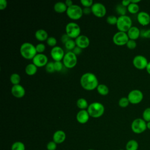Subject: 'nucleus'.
<instances>
[{"label": "nucleus", "instance_id": "44", "mask_svg": "<svg viewBox=\"0 0 150 150\" xmlns=\"http://www.w3.org/2000/svg\"><path fill=\"white\" fill-rule=\"evenodd\" d=\"M71 38L69 36V35L66 33L65 34H63L62 37H61V40L62 42L64 44L66 42H67L69 39H70Z\"/></svg>", "mask_w": 150, "mask_h": 150}, {"label": "nucleus", "instance_id": "12", "mask_svg": "<svg viewBox=\"0 0 150 150\" xmlns=\"http://www.w3.org/2000/svg\"><path fill=\"white\" fill-rule=\"evenodd\" d=\"M92 13L97 17L102 18L104 16L107 12L106 7L101 2H95L91 7Z\"/></svg>", "mask_w": 150, "mask_h": 150}, {"label": "nucleus", "instance_id": "29", "mask_svg": "<svg viewBox=\"0 0 150 150\" xmlns=\"http://www.w3.org/2000/svg\"><path fill=\"white\" fill-rule=\"evenodd\" d=\"M115 11L118 14L120 15V16L122 15H126L127 11V8L122 5L121 4H118L115 7Z\"/></svg>", "mask_w": 150, "mask_h": 150}, {"label": "nucleus", "instance_id": "53", "mask_svg": "<svg viewBox=\"0 0 150 150\" xmlns=\"http://www.w3.org/2000/svg\"><path fill=\"white\" fill-rule=\"evenodd\" d=\"M119 150H125V149H119Z\"/></svg>", "mask_w": 150, "mask_h": 150}, {"label": "nucleus", "instance_id": "1", "mask_svg": "<svg viewBox=\"0 0 150 150\" xmlns=\"http://www.w3.org/2000/svg\"><path fill=\"white\" fill-rule=\"evenodd\" d=\"M81 87L86 90L91 91L97 88L98 80L95 74L91 72H86L83 74L80 80Z\"/></svg>", "mask_w": 150, "mask_h": 150}, {"label": "nucleus", "instance_id": "5", "mask_svg": "<svg viewBox=\"0 0 150 150\" xmlns=\"http://www.w3.org/2000/svg\"><path fill=\"white\" fill-rule=\"evenodd\" d=\"M132 131L136 134L143 133L147 129L146 122L142 118H137L134 119L131 124Z\"/></svg>", "mask_w": 150, "mask_h": 150}, {"label": "nucleus", "instance_id": "40", "mask_svg": "<svg viewBox=\"0 0 150 150\" xmlns=\"http://www.w3.org/2000/svg\"><path fill=\"white\" fill-rule=\"evenodd\" d=\"M54 66L55 71H60L63 69V67L64 66L63 62L61 61H54Z\"/></svg>", "mask_w": 150, "mask_h": 150}, {"label": "nucleus", "instance_id": "35", "mask_svg": "<svg viewBox=\"0 0 150 150\" xmlns=\"http://www.w3.org/2000/svg\"><path fill=\"white\" fill-rule=\"evenodd\" d=\"M45 69L47 72L50 73L54 72L55 69L54 66V62H49L45 66Z\"/></svg>", "mask_w": 150, "mask_h": 150}, {"label": "nucleus", "instance_id": "41", "mask_svg": "<svg viewBox=\"0 0 150 150\" xmlns=\"http://www.w3.org/2000/svg\"><path fill=\"white\" fill-rule=\"evenodd\" d=\"M57 148V144L53 141H49L46 145V149L47 150H56Z\"/></svg>", "mask_w": 150, "mask_h": 150}, {"label": "nucleus", "instance_id": "17", "mask_svg": "<svg viewBox=\"0 0 150 150\" xmlns=\"http://www.w3.org/2000/svg\"><path fill=\"white\" fill-rule=\"evenodd\" d=\"M11 93L15 97L20 98L25 96V89L20 84L13 85L11 88Z\"/></svg>", "mask_w": 150, "mask_h": 150}, {"label": "nucleus", "instance_id": "45", "mask_svg": "<svg viewBox=\"0 0 150 150\" xmlns=\"http://www.w3.org/2000/svg\"><path fill=\"white\" fill-rule=\"evenodd\" d=\"M82 49L81 48H80V47H78V46H76L74 48V49L72 50V52L76 54V55H79V54H81V52H82Z\"/></svg>", "mask_w": 150, "mask_h": 150}, {"label": "nucleus", "instance_id": "42", "mask_svg": "<svg viewBox=\"0 0 150 150\" xmlns=\"http://www.w3.org/2000/svg\"><path fill=\"white\" fill-rule=\"evenodd\" d=\"M80 3L84 7H91L93 5V0H80Z\"/></svg>", "mask_w": 150, "mask_h": 150}, {"label": "nucleus", "instance_id": "26", "mask_svg": "<svg viewBox=\"0 0 150 150\" xmlns=\"http://www.w3.org/2000/svg\"><path fill=\"white\" fill-rule=\"evenodd\" d=\"M96 89L97 92L101 96H106L109 93V88L105 84H99Z\"/></svg>", "mask_w": 150, "mask_h": 150}, {"label": "nucleus", "instance_id": "19", "mask_svg": "<svg viewBox=\"0 0 150 150\" xmlns=\"http://www.w3.org/2000/svg\"><path fill=\"white\" fill-rule=\"evenodd\" d=\"M66 138V135L63 130H57L53 135V141L57 144L63 143Z\"/></svg>", "mask_w": 150, "mask_h": 150}, {"label": "nucleus", "instance_id": "31", "mask_svg": "<svg viewBox=\"0 0 150 150\" xmlns=\"http://www.w3.org/2000/svg\"><path fill=\"white\" fill-rule=\"evenodd\" d=\"M64 46L69 51H72L76 46L75 40L73 39H69L67 42L64 43Z\"/></svg>", "mask_w": 150, "mask_h": 150}, {"label": "nucleus", "instance_id": "50", "mask_svg": "<svg viewBox=\"0 0 150 150\" xmlns=\"http://www.w3.org/2000/svg\"><path fill=\"white\" fill-rule=\"evenodd\" d=\"M131 2L132 3L138 4L139 2H141V1H140V0H131Z\"/></svg>", "mask_w": 150, "mask_h": 150}, {"label": "nucleus", "instance_id": "7", "mask_svg": "<svg viewBox=\"0 0 150 150\" xmlns=\"http://www.w3.org/2000/svg\"><path fill=\"white\" fill-rule=\"evenodd\" d=\"M66 12L68 17L73 20H78L83 15V8L77 4H73L68 7Z\"/></svg>", "mask_w": 150, "mask_h": 150}, {"label": "nucleus", "instance_id": "46", "mask_svg": "<svg viewBox=\"0 0 150 150\" xmlns=\"http://www.w3.org/2000/svg\"><path fill=\"white\" fill-rule=\"evenodd\" d=\"M83 14L85 15H89L90 13H92L91 7H84V8H83Z\"/></svg>", "mask_w": 150, "mask_h": 150}, {"label": "nucleus", "instance_id": "20", "mask_svg": "<svg viewBox=\"0 0 150 150\" xmlns=\"http://www.w3.org/2000/svg\"><path fill=\"white\" fill-rule=\"evenodd\" d=\"M129 39L136 40L140 37L141 30L137 26H132L127 32Z\"/></svg>", "mask_w": 150, "mask_h": 150}, {"label": "nucleus", "instance_id": "36", "mask_svg": "<svg viewBox=\"0 0 150 150\" xmlns=\"http://www.w3.org/2000/svg\"><path fill=\"white\" fill-rule=\"evenodd\" d=\"M46 43L49 46L53 47L56 46L57 40L54 36H49L46 40Z\"/></svg>", "mask_w": 150, "mask_h": 150}, {"label": "nucleus", "instance_id": "39", "mask_svg": "<svg viewBox=\"0 0 150 150\" xmlns=\"http://www.w3.org/2000/svg\"><path fill=\"white\" fill-rule=\"evenodd\" d=\"M127 47L129 49H134L136 48L137 44L135 40H132V39H129L128 42L126 44Z\"/></svg>", "mask_w": 150, "mask_h": 150}, {"label": "nucleus", "instance_id": "11", "mask_svg": "<svg viewBox=\"0 0 150 150\" xmlns=\"http://www.w3.org/2000/svg\"><path fill=\"white\" fill-rule=\"evenodd\" d=\"M148 62L146 57L141 54L135 56L132 59L133 66L138 70L146 69Z\"/></svg>", "mask_w": 150, "mask_h": 150}, {"label": "nucleus", "instance_id": "13", "mask_svg": "<svg viewBox=\"0 0 150 150\" xmlns=\"http://www.w3.org/2000/svg\"><path fill=\"white\" fill-rule=\"evenodd\" d=\"M48 62V57L44 53H37L32 59V63L38 67L45 66Z\"/></svg>", "mask_w": 150, "mask_h": 150}, {"label": "nucleus", "instance_id": "34", "mask_svg": "<svg viewBox=\"0 0 150 150\" xmlns=\"http://www.w3.org/2000/svg\"><path fill=\"white\" fill-rule=\"evenodd\" d=\"M142 119L146 122L150 121V107L146 108L142 112Z\"/></svg>", "mask_w": 150, "mask_h": 150}, {"label": "nucleus", "instance_id": "15", "mask_svg": "<svg viewBox=\"0 0 150 150\" xmlns=\"http://www.w3.org/2000/svg\"><path fill=\"white\" fill-rule=\"evenodd\" d=\"M137 19L138 23L143 26H146L150 23V15L146 12H139L137 14Z\"/></svg>", "mask_w": 150, "mask_h": 150}, {"label": "nucleus", "instance_id": "21", "mask_svg": "<svg viewBox=\"0 0 150 150\" xmlns=\"http://www.w3.org/2000/svg\"><path fill=\"white\" fill-rule=\"evenodd\" d=\"M35 36L37 40L41 42L45 40L46 41V40L49 38L47 31L43 29H38L35 33Z\"/></svg>", "mask_w": 150, "mask_h": 150}, {"label": "nucleus", "instance_id": "9", "mask_svg": "<svg viewBox=\"0 0 150 150\" xmlns=\"http://www.w3.org/2000/svg\"><path fill=\"white\" fill-rule=\"evenodd\" d=\"M127 98L131 104H138L143 100L144 94L141 90L138 89H133L128 93Z\"/></svg>", "mask_w": 150, "mask_h": 150}, {"label": "nucleus", "instance_id": "6", "mask_svg": "<svg viewBox=\"0 0 150 150\" xmlns=\"http://www.w3.org/2000/svg\"><path fill=\"white\" fill-rule=\"evenodd\" d=\"M66 33L69 35L71 39H76L80 35L81 28L79 25L74 22L67 23L65 27Z\"/></svg>", "mask_w": 150, "mask_h": 150}, {"label": "nucleus", "instance_id": "25", "mask_svg": "<svg viewBox=\"0 0 150 150\" xmlns=\"http://www.w3.org/2000/svg\"><path fill=\"white\" fill-rule=\"evenodd\" d=\"M76 105L80 110H87L89 104L84 98H79L76 101Z\"/></svg>", "mask_w": 150, "mask_h": 150}, {"label": "nucleus", "instance_id": "18", "mask_svg": "<svg viewBox=\"0 0 150 150\" xmlns=\"http://www.w3.org/2000/svg\"><path fill=\"white\" fill-rule=\"evenodd\" d=\"M90 117L87 110H80L76 114V120L80 124H84L88 122Z\"/></svg>", "mask_w": 150, "mask_h": 150}, {"label": "nucleus", "instance_id": "3", "mask_svg": "<svg viewBox=\"0 0 150 150\" xmlns=\"http://www.w3.org/2000/svg\"><path fill=\"white\" fill-rule=\"evenodd\" d=\"M90 116L93 118H99L101 117L105 111L104 105L97 101L90 103L87 109Z\"/></svg>", "mask_w": 150, "mask_h": 150}, {"label": "nucleus", "instance_id": "33", "mask_svg": "<svg viewBox=\"0 0 150 150\" xmlns=\"http://www.w3.org/2000/svg\"><path fill=\"white\" fill-rule=\"evenodd\" d=\"M118 20V17H117L115 15H108L106 18L107 22L111 25H116L117 22Z\"/></svg>", "mask_w": 150, "mask_h": 150}, {"label": "nucleus", "instance_id": "32", "mask_svg": "<svg viewBox=\"0 0 150 150\" xmlns=\"http://www.w3.org/2000/svg\"><path fill=\"white\" fill-rule=\"evenodd\" d=\"M129 101L127 98V97H122L120 98L118 101V105L120 107L122 108H125L128 106L129 104Z\"/></svg>", "mask_w": 150, "mask_h": 150}, {"label": "nucleus", "instance_id": "8", "mask_svg": "<svg viewBox=\"0 0 150 150\" xmlns=\"http://www.w3.org/2000/svg\"><path fill=\"white\" fill-rule=\"evenodd\" d=\"M64 66L69 69L73 68L76 66L77 63V57L72 51H68L65 53V54L62 60Z\"/></svg>", "mask_w": 150, "mask_h": 150}, {"label": "nucleus", "instance_id": "2", "mask_svg": "<svg viewBox=\"0 0 150 150\" xmlns=\"http://www.w3.org/2000/svg\"><path fill=\"white\" fill-rule=\"evenodd\" d=\"M21 56L26 59H33L37 54L36 47L30 42L23 43L19 49Z\"/></svg>", "mask_w": 150, "mask_h": 150}, {"label": "nucleus", "instance_id": "47", "mask_svg": "<svg viewBox=\"0 0 150 150\" xmlns=\"http://www.w3.org/2000/svg\"><path fill=\"white\" fill-rule=\"evenodd\" d=\"M130 3H131V0H123L121 1V4L127 8V6L130 4Z\"/></svg>", "mask_w": 150, "mask_h": 150}, {"label": "nucleus", "instance_id": "16", "mask_svg": "<svg viewBox=\"0 0 150 150\" xmlns=\"http://www.w3.org/2000/svg\"><path fill=\"white\" fill-rule=\"evenodd\" d=\"M76 46L82 49L87 48L90 45V39L88 36L84 35H80L75 39Z\"/></svg>", "mask_w": 150, "mask_h": 150}, {"label": "nucleus", "instance_id": "28", "mask_svg": "<svg viewBox=\"0 0 150 150\" xmlns=\"http://www.w3.org/2000/svg\"><path fill=\"white\" fill-rule=\"evenodd\" d=\"M11 83L13 85H16V84H19L21 82V76L18 73H13L10 76L9 78Z\"/></svg>", "mask_w": 150, "mask_h": 150}, {"label": "nucleus", "instance_id": "23", "mask_svg": "<svg viewBox=\"0 0 150 150\" xmlns=\"http://www.w3.org/2000/svg\"><path fill=\"white\" fill-rule=\"evenodd\" d=\"M25 73L29 76H33L38 71V67L33 63L28 64L25 67Z\"/></svg>", "mask_w": 150, "mask_h": 150}, {"label": "nucleus", "instance_id": "24", "mask_svg": "<svg viewBox=\"0 0 150 150\" xmlns=\"http://www.w3.org/2000/svg\"><path fill=\"white\" fill-rule=\"evenodd\" d=\"M139 144L137 141L135 139L129 140L125 145V150H138Z\"/></svg>", "mask_w": 150, "mask_h": 150}, {"label": "nucleus", "instance_id": "52", "mask_svg": "<svg viewBox=\"0 0 150 150\" xmlns=\"http://www.w3.org/2000/svg\"><path fill=\"white\" fill-rule=\"evenodd\" d=\"M88 150H94V149H88Z\"/></svg>", "mask_w": 150, "mask_h": 150}, {"label": "nucleus", "instance_id": "30", "mask_svg": "<svg viewBox=\"0 0 150 150\" xmlns=\"http://www.w3.org/2000/svg\"><path fill=\"white\" fill-rule=\"evenodd\" d=\"M11 150H25V145L21 141H16L12 144Z\"/></svg>", "mask_w": 150, "mask_h": 150}, {"label": "nucleus", "instance_id": "43", "mask_svg": "<svg viewBox=\"0 0 150 150\" xmlns=\"http://www.w3.org/2000/svg\"><path fill=\"white\" fill-rule=\"evenodd\" d=\"M8 5V2L6 0H0V9H5Z\"/></svg>", "mask_w": 150, "mask_h": 150}, {"label": "nucleus", "instance_id": "10", "mask_svg": "<svg viewBox=\"0 0 150 150\" xmlns=\"http://www.w3.org/2000/svg\"><path fill=\"white\" fill-rule=\"evenodd\" d=\"M129 40L127 32L118 31L114 33L112 36V41L116 45L123 46L126 45Z\"/></svg>", "mask_w": 150, "mask_h": 150}, {"label": "nucleus", "instance_id": "22", "mask_svg": "<svg viewBox=\"0 0 150 150\" xmlns=\"http://www.w3.org/2000/svg\"><path fill=\"white\" fill-rule=\"evenodd\" d=\"M53 9L55 12L57 13H63L66 12L67 9V6L64 2L58 1L54 4Z\"/></svg>", "mask_w": 150, "mask_h": 150}, {"label": "nucleus", "instance_id": "4", "mask_svg": "<svg viewBox=\"0 0 150 150\" xmlns=\"http://www.w3.org/2000/svg\"><path fill=\"white\" fill-rule=\"evenodd\" d=\"M132 21L131 18L127 15L119 16L118 17L116 26L118 31L127 32L128 30L132 26Z\"/></svg>", "mask_w": 150, "mask_h": 150}, {"label": "nucleus", "instance_id": "14", "mask_svg": "<svg viewBox=\"0 0 150 150\" xmlns=\"http://www.w3.org/2000/svg\"><path fill=\"white\" fill-rule=\"evenodd\" d=\"M64 54V50L59 46H56L50 50V56L54 61H61Z\"/></svg>", "mask_w": 150, "mask_h": 150}, {"label": "nucleus", "instance_id": "27", "mask_svg": "<svg viewBox=\"0 0 150 150\" xmlns=\"http://www.w3.org/2000/svg\"><path fill=\"white\" fill-rule=\"evenodd\" d=\"M127 11L129 12L130 13L132 14H136L138 13L139 12V6L138 4H134L131 2L130 4L127 6Z\"/></svg>", "mask_w": 150, "mask_h": 150}, {"label": "nucleus", "instance_id": "48", "mask_svg": "<svg viewBox=\"0 0 150 150\" xmlns=\"http://www.w3.org/2000/svg\"><path fill=\"white\" fill-rule=\"evenodd\" d=\"M64 2H65L66 5H67V8L69 7V6H71L72 5H73V1H72L71 0H66V1H64Z\"/></svg>", "mask_w": 150, "mask_h": 150}, {"label": "nucleus", "instance_id": "49", "mask_svg": "<svg viewBox=\"0 0 150 150\" xmlns=\"http://www.w3.org/2000/svg\"><path fill=\"white\" fill-rule=\"evenodd\" d=\"M146 72L150 75V62H148V65H147V66H146Z\"/></svg>", "mask_w": 150, "mask_h": 150}, {"label": "nucleus", "instance_id": "51", "mask_svg": "<svg viewBox=\"0 0 150 150\" xmlns=\"http://www.w3.org/2000/svg\"><path fill=\"white\" fill-rule=\"evenodd\" d=\"M146 127H147V129L150 130V121L146 122Z\"/></svg>", "mask_w": 150, "mask_h": 150}, {"label": "nucleus", "instance_id": "38", "mask_svg": "<svg viewBox=\"0 0 150 150\" xmlns=\"http://www.w3.org/2000/svg\"><path fill=\"white\" fill-rule=\"evenodd\" d=\"M140 36L145 39H150V29L141 30Z\"/></svg>", "mask_w": 150, "mask_h": 150}, {"label": "nucleus", "instance_id": "37", "mask_svg": "<svg viewBox=\"0 0 150 150\" xmlns=\"http://www.w3.org/2000/svg\"><path fill=\"white\" fill-rule=\"evenodd\" d=\"M36 50L37 52V53H43V52L46 49V46L43 43H38L36 46Z\"/></svg>", "mask_w": 150, "mask_h": 150}]
</instances>
